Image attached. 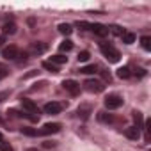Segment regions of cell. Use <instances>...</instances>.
<instances>
[{"label": "cell", "mask_w": 151, "mask_h": 151, "mask_svg": "<svg viewBox=\"0 0 151 151\" xmlns=\"http://www.w3.org/2000/svg\"><path fill=\"white\" fill-rule=\"evenodd\" d=\"M100 50H101V53L110 60V62H117L119 59H121V53L112 46V45H107V43H101L100 45Z\"/></svg>", "instance_id": "1"}, {"label": "cell", "mask_w": 151, "mask_h": 151, "mask_svg": "<svg viewBox=\"0 0 151 151\" xmlns=\"http://www.w3.org/2000/svg\"><path fill=\"white\" fill-rule=\"evenodd\" d=\"M46 50H48V45H46V43H43V41H36V43H32V45L29 46V52H27V53L37 57V55H43Z\"/></svg>", "instance_id": "2"}, {"label": "cell", "mask_w": 151, "mask_h": 151, "mask_svg": "<svg viewBox=\"0 0 151 151\" xmlns=\"http://www.w3.org/2000/svg\"><path fill=\"white\" fill-rule=\"evenodd\" d=\"M84 89L89 91V93H101V91L105 89V86H103V82H100V80L89 78V80L84 82Z\"/></svg>", "instance_id": "3"}, {"label": "cell", "mask_w": 151, "mask_h": 151, "mask_svg": "<svg viewBox=\"0 0 151 151\" xmlns=\"http://www.w3.org/2000/svg\"><path fill=\"white\" fill-rule=\"evenodd\" d=\"M123 105V98L119 96V94H109L107 98H105V107L109 109V110H116V109H119Z\"/></svg>", "instance_id": "4"}, {"label": "cell", "mask_w": 151, "mask_h": 151, "mask_svg": "<svg viewBox=\"0 0 151 151\" xmlns=\"http://www.w3.org/2000/svg\"><path fill=\"white\" fill-rule=\"evenodd\" d=\"M2 57H4V59H7V60H16V59L20 57V50H18L14 45L6 46V48L2 50Z\"/></svg>", "instance_id": "5"}, {"label": "cell", "mask_w": 151, "mask_h": 151, "mask_svg": "<svg viewBox=\"0 0 151 151\" xmlns=\"http://www.w3.org/2000/svg\"><path fill=\"white\" fill-rule=\"evenodd\" d=\"M43 110H45V114L57 116V114H60V110H62V103H59V101H50V103H46V105L43 107Z\"/></svg>", "instance_id": "6"}, {"label": "cell", "mask_w": 151, "mask_h": 151, "mask_svg": "<svg viewBox=\"0 0 151 151\" xmlns=\"http://www.w3.org/2000/svg\"><path fill=\"white\" fill-rule=\"evenodd\" d=\"M57 132H60V124L59 123H46L37 132V135H52V133H57Z\"/></svg>", "instance_id": "7"}, {"label": "cell", "mask_w": 151, "mask_h": 151, "mask_svg": "<svg viewBox=\"0 0 151 151\" xmlns=\"http://www.w3.org/2000/svg\"><path fill=\"white\" fill-rule=\"evenodd\" d=\"M62 87H64L69 94H73V96H77V94L80 93V84L75 82V80H64V82H62Z\"/></svg>", "instance_id": "8"}, {"label": "cell", "mask_w": 151, "mask_h": 151, "mask_svg": "<svg viewBox=\"0 0 151 151\" xmlns=\"http://www.w3.org/2000/svg\"><path fill=\"white\" fill-rule=\"evenodd\" d=\"M91 30H93L96 36H100V37L109 36V27H105V25H101V23H91Z\"/></svg>", "instance_id": "9"}, {"label": "cell", "mask_w": 151, "mask_h": 151, "mask_svg": "<svg viewBox=\"0 0 151 151\" xmlns=\"http://www.w3.org/2000/svg\"><path fill=\"white\" fill-rule=\"evenodd\" d=\"M22 107L29 112V114H39V109H37V105L32 101V100H27V98H23L22 100Z\"/></svg>", "instance_id": "10"}, {"label": "cell", "mask_w": 151, "mask_h": 151, "mask_svg": "<svg viewBox=\"0 0 151 151\" xmlns=\"http://www.w3.org/2000/svg\"><path fill=\"white\" fill-rule=\"evenodd\" d=\"M124 135H126L128 139H132V140H137V139L140 137V130H139L137 126H130V128L124 130Z\"/></svg>", "instance_id": "11"}, {"label": "cell", "mask_w": 151, "mask_h": 151, "mask_svg": "<svg viewBox=\"0 0 151 151\" xmlns=\"http://www.w3.org/2000/svg\"><path fill=\"white\" fill-rule=\"evenodd\" d=\"M14 32H16V25H14L13 22H11V23H6V25H4V36H2V39H0V41H4L7 36H11V34H14Z\"/></svg>", "instance_id": "12"}, {"label": "cell", "mask_w": 151, "mask_h": 151, "mask_svg": "<svg viewBox=\"0 0 151 151\" xmlns=\"http://www.w3.org/2000/svg\"><path fill=\"white\" fill-rule=\"evenodd\" d=\"M91 105H80L78 107V116L82 117V119H87L89 117V114H91Z\"/></svg>", "instance_id": "13"}, {"label": "cell", "mask_w": 151, "mask_h": 151, "mask_svg": "<svg viewBox=\"0 0 151 151\" xmlns=\"http://www.w3.org/2000/svg\"><path fill=\"white\" fill-rule=\"evenodd\" d=\"M117 77H119V78H123V80L130 78V77H132V71H130V68H126V66L119 68V69H117Z\"/></svg>", "instance_id": "14"}, {"label": "cell", "mask_w": 151, "mask_h": 151, "mask_svg": "<svg viewBox=\"0 0 151 151\" xmlns=\"http://www.w3.org/2000/svg\"><path fill=\"white\" fill-rule=\"evenodd\" d=\"M50 62L55 64V66L66 64V62H68V57H64V55H60V53H59V55H52V57H50Z\"/></svg>", "instance_id": "15"}, {"label": "cell", "mask_w": 151, "mask_h": 151, "mask_svg": "<svg viewBox=\"0 0 151 151\" xmlns=\"http://www.w3.org/2000/svg\"><path fill=\"white\" fill-rule=\"evenodd\" d=\"M98 121L101 123H114V116L112 114H107V112H98Z\"/></svg>", "instance_id": "16"}, {"label": "cell", "mask_w": 151, "mask_h": 151, "mask_svg": "<svg viewBox=\"0 0 151 151\" xmlns=\"http://www.w3.org/2000/svg\"><path fill=\"white\" fill-rule=\"evenodd\" d=\"M121 39H123L124 45H132V43H135V34H132V32H123Z\"/></svg>", "instance_id": "17"}, {"label": "cell", "mask_w": 151, "mask_h": 151, "mask_svg": "<svg viewBox=\"0 0 151 151\" xmlns=\"http://www.w3.org/2000/svg\"><path fill=\"white\" fill-rule=\"evenodd\" d=\"M133 121H135V126L140 130V128H142V124H144V119H142V114H140L139 110H135V112H133Z\"/></svg>", "instance_id": "18"}, {"label": "cell", "mask_w": 151, "mask_h": 151, "mask_svg": "<svg viewBox=\"0 0 151 151\" xmlns=\"http://www.w3.org/2000/svg\"><path fill=\"white\" fill-rule=\"evenodd\" d=\"M59 30H60V34H64V36H69V34L73 32V27H71L69 23H60V25H59Z\"/></svg>", "instance_id": "19"}, {"label": "cell", "mask_w": 151, "mask_h": 151, "mask_svg": "<svg viewBox=\"0 0 151 151\" xmlns=\"http://www.w3.org/2000/svg\"><path fill=\"white\" fill-rule=\"evenodd\" d=\"M140 45H142L144 50L149 52V50H151V37H149V36H142V37H140Z\"/></svg>", "instance_id": "20"}, {"label": "cell", "mask_w": 151, "mask_h": 151, "mask_svg": "<svg viewBox=\"0 0 151 151\" xmlns=\"http://www.w3.org/2000/svg\"><path fill=\"white\" fill-rule=\"evenodd\" d=\"M60 52H69L71 48H73V41H69V39H66V41H62L60 43Z\"/></svg>", "instance_id": "21"}, {"label": "cell", "mask_w": 151, "mask_h": 151, "mask_svg": "<svg viewBox=\"0 0 151 151\" xmlns=\"http://www.w3.org/2000/svg\"><path fill=\"white\" fill-rule=\"evenodd\" d=\"M96 66L94 64H91V66H86V68H82L80 69V73H84V75H91V73H96Z\"/></svg>", "instance_id": "22"}, {"label": "cell", "mask_w": 151, "mask_h": 151, "mask_svg": "<svg viewBox=\"0 0 151 151\" xmlns=\"http://www.w3.org/2000/svg\"><path fill=\"white\" fill-rule=\"evenodd\" d=\"M43 68L48 69V71H52V73H57V71H59V68H57L55 64H52L50 60H48V62H43Z\"/></svg>", "instance_id": "23"}, {"label": "cell", "mask_w": 151, "mask_h": 151, "mask_svg": "<svg viewBox=\"0 0 151 151\" xmlns=\"http://www.w3.org/2000/svg\"><path fill=\"white\" fill-rule=\"evenodd\" d=\"M22 133H23V135H29V137H36V135H37V130H32V128H22Z\"/></svg>", "instance_id": "24"}, {"label": "cell", "mask_w": 151, "mask_h": 151, "mask_svg": "<svg viewBox=\"0 0 151 151\" xmlns=\"http://www.w3.org/2000/svg\"><path fill=\"white\" fill-rule=\"evenodd\" d=\"M89 57H91V53H89V52H86V50L78 53V60H80V62H86V60H89Z\"/></svg>", "instance_id": "25"}, {"label": "cell", "mask_w": 151, "mask_h": 151, "mask_svg": "<svg viewBox=\"0 0 151 151\" xmlns=\"http://www.w3.org/2000/svg\"><path fill=\"white\" fill-rule=\"evenodd\" d=\"M0 151H13V147H11V144L9 142H0Z\"/></svg>", "instance_id": "26"}, {"label": "cell", "mask_w": 151, "mask_h": 151, "mask_svg": "<svg viewBox=\"0 0 151 151\" xmlns=\"http://www.w3.org/2000/svg\"><path fill=\"white\" fill-rule=\"evenodd\" d=\"M7 75H9V71H7L6 68H0V78H6Z\"/></svg>", "instance_id": "27"}, {"label": "cell", "mask_w": 151, "mask_h": 151, "mask_svg": "<svg viewBox=\"0 0 151 151\" xmlns=\"http://www.w3.org/2000/svg\"><path fill=\"white\" fill-rule=\"evenodd\" d=\"M43 146H45V147H53V146H55V142H53V140H46Z\"/></svg>", "instance_id": "28"}, {"label": "cell", "mask_w": 151, "mask_h": 151, "mask_svg": "<svg viewBox=\"0 0 151 151\" xmlns=\"http://www.w3.org/2000/svg\"><path fill=\"white\" fill-rule=\"evenodd\" d=\"M2 140H4V137H2V133H0V142H2Z\"/></svg>", "instance_id": "29"}, {"label": "cell", "mask_w": 151, "mask_h": 151, "mask_svg": "<svg viewBox=\"0 0 151 151\" xmlns=\"http://www.w3.org/2000/svg\"><path fill=\"white\" fill-rule=\"evenodd\" d=\"M29 151H36V149H29Z\"/></svg>", "instance_id": "30"}]
</instances>
